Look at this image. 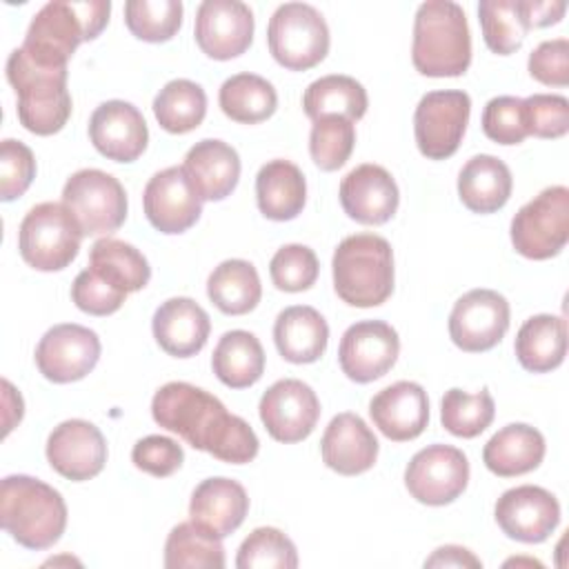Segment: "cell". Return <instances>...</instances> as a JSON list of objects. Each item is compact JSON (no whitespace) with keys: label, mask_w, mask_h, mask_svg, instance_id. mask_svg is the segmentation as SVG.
Listing matches in <instances>:
<instances>
[{"label":"cell","mask_w":569,"mask_h":569,"mask_svg":"<svg viewBox=\"0 0 569 569\" xmlns=\"http://www.w3.org/2000/svg\"><path fill=\"white\" fill-rule=\"evenodd\" d=\"M151 416L162 429L222 462L244 465L258 456L260 442L251 425L229 413L216 396L196 385H162L153 393Z\"/></svg>","instance_id":"1"},{"label":"cell","mask_w":569,"mask_h":569,"mask_svg":"<svg viewBox=\"0 0 569 569\" xmlns=\"http://www.w3.org/2000/svg\"><path fill=\"white\" fill-rule=\"evenodd\" d=\"M109 13V0H51L33 16L20 49L40 67L67 69L78 44L102 33Z\"/></svg>","instance_id":"2"},{"label":"cell","mask_w":569,"mask_h":569,"mask_svg":"<svg viewBox=\"0 0 569 569\" xmlns=\"http://www.w3.org/2000/svg\"><path fill=\"white\" fill-rule=\"evenodd\" d=\"M0 525L22 547H53L67 527V505L51 485L16 473L0 485Z\"/></svg>","instance_id":"3"},{"label":"cell","mask_w":569,"mask_h":569,"mask_svg":"<svg viewBox=\"0 0 569 569\" xmlns=\"http://www.w3.org/2000/svg\"><path fill=\"white\" fill-rule=\"evenodd\" d=\"M411 60L429 78L462 76L471 64V33L458 2L427 0L413 18Z\"/></svg>","instance_id":"4"},{"label":"cell","mask_w":569,"mask_h":569,"mask_svg":"<svg viewBox=\"0 0 569 569\" xmlns=\"http://www.w3.org/2000/svg\"><path fill=\"white\" fill-rule=\"evenodd\" d=\"M333 289L351 307H378L393 291V251L376 233L347 236L331 260Z\"/></svg>","instance_id":"5"},{"label":"cell","mask_w":569,"mask_h":569,"mask_svg":"<svg viewBox=\"0 0 569 569\" xmlns=\"http://www.w3.org/2000/svg\"><path fill=\"white\" fill-rule=\"evenodd\" d=\"M7 80L18 98V120L36 136L58 133L71 116V93L67 69L36 64L22 49H13L7 60Z\"/></svg>","instance_id":"6"},{"label":"cell","mask_w":569,"mask_h":569,"mask_svg":"<svg viewBox=\"0 0 569 569\" xmlns=\"http://www.w3.org/2000/svg\"><path fill=\"white\" fill-rule=\"evenodd\" d=\"M82 236L80 224L62 202H40L20 222L18 249L36 271H60L76 260Z\"/></svg>","instance_id":"7"},{"label":"cell","mask_w":569,"mask_h":569,"mask_svg":"<svg viewBox=\"0 0 569 569\" xmlns=\"http://www.w3.org/2000/svg\"><path fill=\"white\" fill-rule=\"evenodd\" d=\"M267 42L280 67L307 71L329 53V27L316 7L284 2L269 18Z\"/></svg>","instance_id":"8"},{"label":"cell","mask_w":569,"mask_h":569,"mask_svg":"<svg viewBox=\"0 0 569 569\" xmlns=\"http://www.w3.org/2000/svg\"><path fill=\"white\" fill-rule=\"evenodd\" d=\"M569 240V189L553 184L518 209L511 220L513 249L529 260L558 256Z\"/></svg>","instance_id":"9"},{"label":"cell","mask_w":569,"mask_h":569,"mask_svg":"<svg viewBox=\"0 0 569 569\" xmlns=\"http://www.w3.org/2000/svg\"><path fill=\"white\" fill-rule=\"evenodd\" d=\"M62 204L84 236H109L127 218V193L118 178L100 169H80L62 187Z\"/></svg>","instance_id":"10"},{"label":"cell","mask_w":569,"mask_h":569,"mask_svg":"<svg viewBox=\"0 0 569 569\" xmlns=\"http://www.w3.org/2000/svg\"><path fill=\"white\" fill-rule=\"evenodd\" d=\"M471 98L465 91H429L413 113V136L420 153L429 160L451 158L467 131Z\"/></svg>","instance_id":"11"},{"label":"cell","mask_w":569,"mask_h":569,"mask_svg":"<svg viewBox=\"0 0 569 569\" xmlns=\"http://www.w3.org/2000/svg\"><path fill=\"white\" fill-rule=\"evenodd\" d=\"M469 482V460L451 445H429L413 453L405 469V487L422 505L453 502Z\"/></svg>","instance_id":"12"},{"label":"cell","mask_w":569,"mask_h":569,"mask_svg":"<svg viewBox=\"0 0 569 569\" xmlns=\"http://www.w3.org/2000/svg\"><path fill=\"white\" fill-rule=\"evenodd\" d=\"M509 302L493 289H471L449 313L451 342L469 353L493 349L509 329Z\"/></svg>","instance_id":"13"},{"label":"cell","mask_w":569,"mask_h":569,"mask_svg":"<svg viewBox=\"0 0 569 569\" xmlns=\"http://www.w3.org/2000/svg\"><path fill=\"white\" fill-rule=\"evenodd\" d=\"M100 360V338L89 327L62 322L51 327L36 347L38 371L56 382L67 385L82 380Z\"/></svg>","instance_id":"14"},{"label":"cell","mask_w":569,"mask_h":569,"mask_svg":"<svg viewBox=\"0 0 569 569\" xmlns=\"http://www.w3.org/2000/svg\"><path fill=\"white\" fill-rule=\"evenodd\" d=\"M260 420L267 433L284 445L300 442L318 425L320 400L316 391L296 378L273 382L260 398Z\"/></svg>","instance_id":"15"},{"label":"cell","mask_w":569,"mask_h":569,"mask_svg":"<svg viewBox=\"0 0 569 569\" xmlns=\"http://www.w3.org/2000/svg\"><path fill=\"white\" fill-rule=\"evenodd\" d=\"M400 338L385 320H360L351 325L338 347L342 373L360 385L382 378L398 360Z\"/></svg>","instance_id":"16"},{"label":"cell","mask_w":569,"mask_h":569,"mask_svg":"<svg viewBox=\"0 0 569 569\" xmlns=\"http://www.w3.org/2000/svg\"><path fill=\"white\" fill-rule=\"evenodd\" d=\"M496 522L505 536L518 542H545L560 522L556 496L538 485L507 489L496 502Z\"/></svg>","instance_id":"17"},{"label":"cell","mask_w":569,"mask_h":569,"mask_svg":"<svg viewBox=\"0 0 569 569\" xmlns=\"http://www.w3.org/2000/svg\"><path fill=\"white\" fill-rule=\"evenodd\" d=\"M193 36L209 58H238L253 40V13L240 0H204L196 11Z\"/></svg>","instance_id":"18"},{"label":"cell","mask_w":569,"mask_h":569,"mask_svg":"<svg viewBox=\"0 0 569 569\" xmlns=\"http://www.w3.org/2000/svg\"><path fill=\"white\" fill-rule=\"evenodd\" d=\"M47 460L67 480H91L107 462L104 436L89 420H64L47 438Z\"/></svg>","instance_id":"19"},{"label":"cell","mask_w":569,"mask_h":569,"mask_svg":"<svg viewBox=\"0 0 569 569\" xmlns=\"http://www.w3.org/2000/svg\"><path fill=\"white\" fill-rule=\"evenodd\" d=\"M144 216L160 233H182L202 213V200L189 184L182 167H167L153 173L142 193Z\"/></svg>","instance_id":"20"},{"label":"cell","mask_w":569,"mask_h":569,"mask_svg":"<svg viewBox=\"0 0 569 569\" xmlns=\"http://www.w3.org/2000/svg\"><path fill=\"white\" fill-rule=\"evenodd\" d=\"M89 138L98 153L113 162H133L149 142V129L131 102L107 100L91 113Z\"/></svg>","instance_id":"21"},{"label":"cell","mask_w":569,"mask_h":569,"mask_svg":"<svg viewBox=\"0 0 569 569\" xmlns=\"http://www.w3.org/2000/svg\"><path fill=\"white\" fill-rule=\"evenodd\" d=\"M340 204L360 224H385L393 218L400 191L391 173L380 164H358L340 182Z\"/></svg>","instance_id":"22"},{"label":"cell","mask_w":569,"mask_h":569,"mask_svg":"<svg viewBox=\"0 0 569 569\" xmlns=\"http://www.w3.org/2000/svg\"><path fill=\"white\" fill-rule=\"evenodd\" d=\"M369 416L385 438L393 442L413 440L429 422L427 391L418 382L398 380L371 398Z\"/></svg>","instance_id":"23"},{"label":"cell","mask_w":569,"mask_h":569,"mask_svg":"<svg viewBox=\"0 0 569 569\" xmlns=\"http://www.w3.org/2000/svg\"><path fill=\"white\" fill-rule=\"evenodd\" d=\"M378 449L373 431L358 413L351 411L333 416L320 440L322 462L340 476L369 471L376 465Z\"/></svg>","instance_id":"24"},{"label":"cell","mask_w":569,"mask_h":569,"mask_svg":"<svg viewBox=\"0 0 569 569\" xmlns=\"http://www.w3.org/2000/svg\"><path fill=\"white\" fill-rule=\"evenodd\" d=\"M249 496L244 487L231 478H207L202 480L189 502V518L193 525L216 538H227L247 518Z\"/></svg>","instance_id":"25"},{"label":"cell","mask_w":569,"mask_h":569,"mask_svg":"<svg viewBox=\"0 0 569 569\" xmlns=\"http://www.w3.org/2000/svg\"><path fill=\"white\" fill-rule=\"evenodd\" d=\"M182 169L202 202H218L231 196L240 180V156L231 144L204 138L187 151Z\"/></svg>","instance_id":"26"},{"label":"cell","mask_w":569,"mask_h":569,"mask_svg":"<svg viewBox=\"0 0 569 569\" xmlns=\"http://www.w3.org/2000/svg\"><path fill=\"white\" fill-rule=\"evenodd\" d=\"M151 329L164 353L173 358H191L207 345L211 322L196 300L178 296L164 300L156 309Z\"/></svg>","instance_id":"27"},{"label":"cell","mask_w":569,"mask_h":569,"mask_svg":"<svg viewBox=\"0 0 569 569\" xmlns=\"http://www.w3.org/2000/svg\"><path fill=\"white\" fill-rule=\"evenodd\" d=\"M278 353L293 365L316 362L329 342L327 320L309 305H293L278 313L273 325Z\"/></svg>","instance_id":"28"},{"label":"cell","mask_w":569,"mask_h":569,"mask_svg":"<svg viewBox=\"0 0 569 569\" xmlns=\"http://www.w3.org/2000/svg\"><path fill=\"white\" fill-rule=\"evenodd\" d=\"M542 433L525 422H511L496 431L482 449L485 467L500 476L513 478L533 471L545 458Z\"/></svg>","instance_id":"29"},{"label":"cell","mask_w":569,"mask_h":569,"mask_svg":"<svg viewBox=\"0 0 569 569\" xmlns=\"http://www.w3.org/2000/svg\"><path fill=\"white\" fill-rule=\"evenodd\" d=\"M256 202L269 220H293L307 202V182L300 167L282 158L262 164L256 176Z\"/></svg>","instance_id":"30"},{"label":"cell","mask_w":569,"mask_h":569,"mask_svg":"<svg viewBox=\"0 0 569 569\" xmlns=\"http://www.w3.org/2000/svg\"><path fill=\"white\" fill-rule=\"evenodd\" d=\"M511 189L513 178L509 167L489 153L469 158L458 173V196L473 213H493L502 209Z\"/></svg>","instance_id":"31"},{"label":"cell","mask_w":569,"mask_h":569,"mask_svg":"<svg viewBox=\"0 0 569 569\" xmlns=\"http://www.w3.org/2000/svg\"><path fill=\"white\" fill-rule=\"evenodd\" d=\"M513 349L522 369L531 373H547L560 367L567 356V320L551 313L531 316L518 329Z\"/></svg>","instance_id":"32"},{"label":"cell","mask_w":569,"mask_h":569,"mask_svg":"<svg viewBox=\"0 0 569 569\" xmlns=\"http://www.w3.org/2000/svg\"><path fill=\"white\" fill-rule=\"evenodd\" d=\"M211 369L216 378L231 389L256 385L264 373V351L260 340L242 329L222 333L211 356Z\"/></svg>","instance_id":"33"},{"label":"cell","mask_w":569,"mask_h":569,"mask_svg":"<svg viewBox=\"0 0 569 569\" xmlns=\"http://www.w3.org/2000/svg\"><path fill=\"white\" fill-rule=\"evenodd\" d=\"M207 296L227 316H244L253 311L262 296L256 267L240 258L220 262L209 273Z\"/></svg>","instance_id":"34"},{"label":"cell","mask_w":569,"mask_h":569,"mask_svg":"<svg viewBox=\"0 0 569 569\" xmlns=\"http://www.w3.org/2000/svg\"><path fill=\"white\" fill-rule=\"evenodd\" d=\"M367 91L365 87L351 78V76H322L313 80L302 96L305 113L311 120H318L322 116H342L351 122L360 120L367 111Z\"/></svg>","instance_id":"35"},{"label":"cell","mask_w":569,"mask_h":569,"mask_svg":"<svg viewBox=\"0 0 569 569\" xmlns=\"http://www.w3.org/2000/svg\"><path fill=\"white\" fill-rule=\"evenodd\" d=\"M218 102L222 113L242 124H258L273 116L278 93L269 80L256 73H236L220 87Z\"/></svg>","instance_id":"36"},{"label":"cell","mask_w":569,"mask_h":569,"mask_svg":"<svg viewBox=\"0 0 569 569\" xmlns=\"http://www.w3.org/2000/svg\"><path fill=\"white\" fill-rule=\"evenodd\" d=\"M89 267L127 293L144 289L151 278L147 258L133 244L109 236L93 242Z\"/></svg>","instance_id":"37"},{"label":"cell","mask_w":569,"mask_h":569,"mask_svg":"<svg viewBox=\"0 0 569 569\" xmlns=\"http://www.w3.org/2000/svg\"><path fill=\"white\" fill-rule=\"evenodd\" d=\"M153 116L164 131L189 133L207 116V93L193 80H171L153 98Z\"/></svg>","instance_id":"38"},{"label":"cell","mask_w":569,"mask_h":569,"mask_svg":"<svg viewBox=\"0 0 569 569\" xmlns=\"http://www.w3.org/2000/svg\"><path fill=\"white\" fill-rule=\"evenodd\" d=\"M478 20L485 44L498 56L518 51L531 29L525 13V0H480Z\"/></svg>","instance_id":"39"},{"label":"cell","mask_w":569,"mask_h":569,"mask_svg":"<svg viewBox=\"0 0 569 569\" xmlns=\"http://www.w3.org/2000/svg\"><path fill=\"white\" fill-rule=\"evenodd\" d=\"M167 569H220L224 567V549L220 538L207 533L198 525L180 522L164 542Z\"/></svg>","instance_id":"40"},{"label":"cell","mask_w":569,"mask_h":569,"mask_svg":"<svg viewBox=\"0 0 569 569\" xmlns=\"http://www.w3.org/2000/svg\"><path fill=\"white\" fill-rule=\"evenodd\" d=\"M496 405L487 389L478 393H467L462 389H449L440 402L442 427L458 438L480 436L493 420Z\"/></svg>","instance_id":"41"},{"label":"cell","mask_w":569,"mask_h":569,"mask_svg":"<svg viewBox=\"0 0 569 569\" xmlns=\"http://www.w3.org/2000/svg\"><path fill=\"white\" fill-rule=\"evenodd\" d=\"M127 29L144 42H167L182 24L180 0H129L124 4Z\"/></svg>","instance_id":"42"},{"label":"cell","mask_w":569,"mask_h":569,"mask_svg":"<svg viewBox=\"0 0 569 569\" xmlns=\"http://www.w3.org/2000/svg\"><path fill=\"white\" fill-rule=\"evenodd\" d=\"M238 569H296V545L276 527L253 529L240 545L236 556Z\"/></svg>","instance_id":"43"},{"label":"cell","mask_w":569,"mask_h":569,"mask_svg":"<svg viewBox=\"0 0 569 569\" xmlns=\"http://www.w3.org/2000/svg\"><path fill=\"white\" fill-rule=\"evenodd\" d=\"M356 144V127L342 116H322L313 120L309 133V153L322 171L340 169Z\"/></svg>","instance_id":"44"},{"label":"cell","mask_w":569,"mask_h":569,"mask_svg":"<svg viewBox=\"0 0 569 569\" xmlns=\"http://www.w3.org/2000/svg\"><path fill=\"white\" fill-rule=\"evenodd\" d=\"M318 258L313 249H309L307 244H284L273 253L269 262L273 284L287 293L311 289L318 278Z\"/></svg>","instance_id":"45"},{"label":"cell","mask_w":569,"mask_h":569,"mask_svg":"<svg viewBox=\"0 0 569 569\" xmlns=\"http://www.w3.org/2000/svg\"><path fill=\"white\" fill-rule=\"evenodd\" d=\"M482 131L498 144H520L529 131L525 122L522 98L498 96L485 104Z\"/></svg>","instance_id":"46"},{"label":"cell","mask_w":569,"mask_h":569,"mask_svg":"<svg viewBox=\"0 0 569 569\" xmlns=\"http://www.w3.org/2000/svg\"><path fill=\"white\" fill-rule=\"evenodd\" d=\"M127 296H129L127 291H122L116 284H111L109 280H104L91 267L82 269L71 284L73 305L89 316L116 313L122 307V302L127 300Z\"/></svg>","instance_id":"47"},{"label":"cell","mask_w":569,"mask_h":569,"mask_svg":"<svg viewBox=\"0 0 569 569\" xmlns=\"http://www.w3.org/2000/svg\"><path fill=\"white\" fill-rule=\"evenodd\" d=\"M36 178V158L31 149L13 138L0 142V200L20 198Z\"/></svg>","instance_id":"48"},{"label":"cell","mask_w":569,"mask_h":569,"mask_svg":"<svg viewBox=\"0 0 569 569\" xmlns=\"http://www.w3.org/2000/svg\"><path fill=\"white\" fill-rule=\"evenodd\" d=\"M529 136L562 138L569 131V100L558 93H533L522 100Z\"/></svg>","instance_id":"49"},{"label":"cell","mask_w":569,"mask_h":569,"mask_svg":"<svg viewBox=\"0 0 569 569\" xmlns=\"http://www.w3.org/2000/svg\"><path fill=\"white\" fill-rule=\"evenodd\" d=\"M133 465L156 478H167L182 467V447L167 436H144L131 449Z\"/></svg>","instance_id":"50"},{"label":"cell","mask_w":569,"mask_h":569,"mask_svg":"<svg viewBox=\"0 0 569 569\" xmlns=\"http://www.w3.org/2000/svg\"><path fill=\"white\" fill-rule=\"evenodd\" d=\"M529 76L549 87L569 84V42L567 38L545 40L529 53Z\"/></svg>","instance_id":"51"},{"label":"cell","mask_w":569,"mask_h":569,"mask_svg":"<svg viewBox=\"0 0 569 569\" xmlns=\"http://www.w3.org/2000/svg\"><path fill=\"white\" fill-rule=\"evenodd\" d=\"M567 11L565 0H525V13L529 27H549L562 20Z\"/></svg>","instance_id":"52"},{"label":"cell","mask_w":569,"mask_h":569,"mask_svg":"<svg viewBox=\"0 0 569 569\" xmlns=\"http://www.w3.org/2000/svg\"><path fill=\"white\" fill-rule=\"evenodd\" d=\"M425 567H482L480 558H476L469 549L458 545L438 547L427 560Z\"/></svg>","instance_id":"53"},{"label":"cell","mask_w":569,"mask_h":569,"mask_svg":"<svg viewBox=\"0 0 569 569\" xmlns=\"http://www.w3.org/2000/svg\"><path fill=\"white\" fill-rule=\"evenodd\" d=\"M505 565H531V567L536 565V567H542L538 560H525V558H513V560H507Z\"/></svg>","instance_id":"54"}]
</instances>
